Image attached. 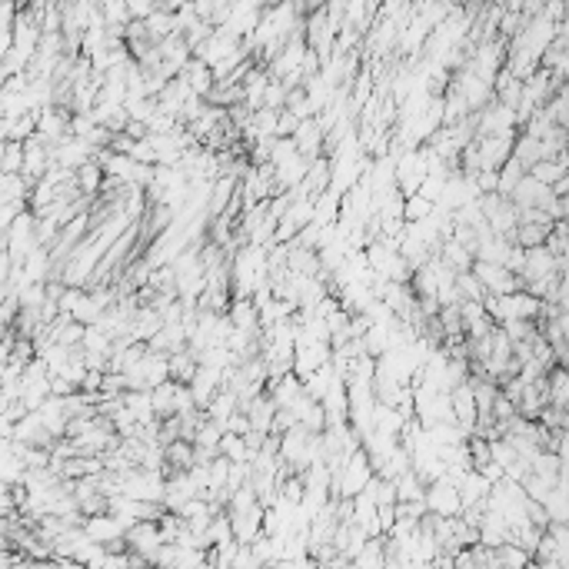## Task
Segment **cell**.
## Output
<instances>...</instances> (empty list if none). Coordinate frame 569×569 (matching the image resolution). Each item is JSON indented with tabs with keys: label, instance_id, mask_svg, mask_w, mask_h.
I'll use <instances>...</instances> for the list:
<instances>
[{
	"label": "cell",
	"instance_id": "3957f363",
	"mask_svg": "<svg viewBox=\"0 0 569 569\" xmlns=\"http://www.w3.org/2000/svg\"><path fill=\"white\" fill-rule=\"evenodd\" d=\"M177 387L180 383H160L156 389H150V406H154V416H177Z\"/></svg>",
	"mask_w": 569,
	"mask_h": 569
},
{
	"label": "cell",
	"instance_id": "7a4b0ae2",
	"mask_svg": "<svg viewBox=\"0 0 569 569\" xmlns=\"http://www.w3.org/2000/svg\"><path fill=\"white\" fill-rule=\"evenodd\" d=\"M563 173H566V156L563 154H559L556 160H540V163H533V167L526 170V177H533L540 187H553L556 180H563Z\"/></svg>",
	"mask_w": 569,
	"mask_h": 569
},
{
	"label": "cell",
	"instance_id": "6da1fadb",
	"mask_svg": "<svg viewBox=\"0 0 569 569\" xmlns=\"http://www.w3.org/2000/svg\"><path fill=\"white\" fill-rule=\"evenodd\" d=\"M423 506H429V509L436 513V519H453L456 513L463 509V500H460V493H456L453 483H446V479H433L429 493L423 496Z\"/></svg>",
	"mask_w": 569,
	"mask_h": 569
},
{
	"label": "cell",
	"instance_id": "8992f818",
	"mask_svg": "<svg viewBox=\"0 0 569 569\" xmlns=\"http://www.w3.org/2000/svg\"><path fill=\"white\" fill-rule=\"evenodd\" d=\"M97 180H100V173H97V167H83V183H87L91 190H93V187H97Z\"/></svg>",
	"mask_w": 569,
	"mask_h": 569
},
{
	"label": "cell",
	"instance_id": "5b68a950",
	"mask_svg": "<svg viewBox=\"0 0 569 569\" xmlns=\"http://www.w3.org/2000/svg\"><path fill=\"white\" fill-rule=\"evenodd\" d=\"M297 127H300V120L290 114V110H280V114H276V140L293 137V133H297Z\"/></svg>",
	"mask_w": 569,
	"mask_h": 569
},
{
	"label": "cell",
	"instance_id": "277c9868",
	"mask_svg": "<svg viewBox=\"0 0 569 569\" xmlns=\"http://www.w3.org/2000/svg\"><path fill=\"white\" fill-rule=\"evenodd\" d=\"M429 213H433V203L423 200L420 194L403 200V223H420V220H427Z\"/></svg>",
	"mask_w": 569,
	"mask_h": 569
}]
</instances>
